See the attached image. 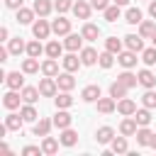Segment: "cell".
Returning <instances> with one entry per match:
<instances>
[{"instance_id":"4dcf8cb0","label":"cell","mask_w":156,"mask_h":156,"mask_svg":"<svg viewBox=\"0 0 156 156\" xmlns=\"http://www.w3.org/2000/svg\"><path fill=\"white\" fill-rule=\"evenodd\" d=\"M39 95H41L39 88H29V85L22 88V100H24V102H32V105H34V102L39 100Z\"/></svg>"},{"instance_id":"ffe728a7","label":"cell","mask_w":156,"mask_h":156,"mask_svg":"<svg viewBox=\"0 0 156 156\" xmlns=\"http://www.w3.org/2000/svg\"><path fill=\"white\" fill-rule=\"evenodd\" d=\"M98 58H100V54H98L95 49H90V46L80 51V61H83V66H93V63H95Z\"/></svg>"},{"instance_id":"bcb514c9","label":"cell","mask_w":156,"mask_h":156,"mask_svg":"<svg viewBox=\"0 0 156 156\" xmlns=\"http://www.w3.org/2000/svg\"><path fill=\"white\" fill-rule=\"evenodd\" d=\"M105 20H107V22H117V20H119V5H110V7L105 10Z\"/></svg>"},{"instance_id":"1f68e13d","label":"cell","mask_w":156,"mask_h":156,"mask_svg":"<svg viewBox=\"0 0 156 156\" xmlns=\"http://www.w3.org/2000/svg\"><path fill=\"white\" fill-rule=\"evenodd\" d=\"M54 102H56V107H58V110H66V107H71V105H73V98L68 95V90H63L61 95H56V98H54Z\"/></svg>"},{"instance_id":"7bdbcfd3","label":"cell","mask_w":156,"mask_h":156,"mask_svg":"<svg viewBox=\"0 0 156 156\" xmlns=\"http://www.w3.org/2000/svg\"><path fill=\"white\" fill-rule=\"evenodd\" d=\"M141 61H144L146 66H154V63H156V46L144 49V51H141Z\"/></svg>"},{"instance_id":"ee69618b","label":"cell","mask_w":156,"mask_h":156,"mask_svg":"<svg viewBox=\"0 0 156 156\" xmlns=\"http://www.w3.org/2000/svg\"><path fill=\"white\" fill-rule=\"evenodd\" d=\"M141 105H144V107H149V110H151V107H156V93H154L151 88L141 95Z\"/></svg>"},{"instance_id":"8fae6325","label":"cell","mask_w":156,"mask_h":156,"mask_svg":"<svg viewBox=\"0 0 156 156\" xmlns=\"http://www.w3.org/2000/svg\"><path fill=\"white\" fill-rule=\"evenodd\" d=\"M51 122H54V127H58V129H66V127H71L73 117H71L66 110H58V112H56V117H54Z\"/></svg>"},{"instance_id":"b9f144b4","label":"cell","mask_w":156,"mask_h":156,"mask_svg":"<svg viewBox=\"0 0 156 156\" xmlns=\"http://www.w3.org/2000/svg\"><path fill=\"white\" fill-rule=\"evenodd\" d=\"M105 49L112 51V54H119V51H122V41H119L117 37H110V39H105Z\"/></svg>"},{"instance_id":"c3c4849f","label":"cell","mask_w":156,"mask_h":156,"mask_svg":"<svg viewBox=\"0 0 156 156\" xmlns=\"http://www.w3.org/2000/svg\"><path fill=\"white\" fill-rule=\"evenodd\" d=\"M90 5H93V10H107L110 7V0H90Z\"/></svg>"},{"instance_id":"9c48e42d","label":"cell","mask_w":156,"mask_h":156,"mask_svg":"<svg viewBox=\"0 0 156 156\" xmlns=\"http://www.w3.org/2000/svg\"><path fill=\"white\" fill-rule=\"evenodd\" d=\"M141 39H144L141 34H139V37H136V34H127V37H124V44H127V49H132V51L139 54V51H144V41H141Z\"/></svg>"},{"instance_id":"277c9868","label":"cell","mask_w":156,"mask_h":156,"mask_svg":"<svg viewBox=\"0 0 156 156\" xmlns=\"http://www.w3.org/2000/svg\"><path fill=\"white\" fill-rule=\"evenodd\" d=\"M5 83H7V88H10V90H20V88H24V78H22V73H20V71L7 73V76H5Z\"/></svg>"},{"instance_id":"db71d44e","label":"cell","mask_w":156,"mask_h":156,"mask_svg":"<svg viewBox=\"0 0 156 156\" xmlns=\"http://www.w3.org/2000/svg\"><path fill=\"white\" fill-rule=\"evenodd\" d=\"M149 146H151V149H156V134L151 136V144H149Z\"/></svg>"},{"instance_id":"7c38bea8","label":"cell","mask_w":156,"mask_h":156,"mask_svg":"<svg viewBox=\"0 0 156 156\" xmlns=\"http://www.w3.org/2000/svg\"><path fill=\"white\" fill-rule=\"evenodd\" d=\"M80 34H83V39H88V41H95V39L100 37V27H98V24H90V22H85V24H83V29H80Z\"/></svg>"},{"instance_id":"5bb4252c","label":"cell","mask_w":156,"mask_h":156,"mask_svg":"<svg viewBox=\"0 0 156 156\" xmlns=\"http://www.w3.org/2000/svg\"><path fill=\"white\" fill-rule=\"evenodd\" d=\"M61 63H63V68H66V71H71V73H73V71H78V66H80L83 61L76 56V51H71L68 56H63V58H61Z\"/></svg>"},{"instance_id":"ba28073f","label":"cell","mask_w":156,"mask_h":156,"mask_svg":"<svg viewBox=\"0 0 156 156\" xmlns=\"http://www.w3.org/2000/svg\"><path fill=\"white\" fill-rule=\"evenodd\" d=\"M90 10H93V5H88V2H83V0L73 2V15H76L78 20H88V17H90Z\"/></svg>"},{"instance_id":"603a6c76","label":"cell","mask_w":156,"mask_h":156,"mask_svg":"<svg viewBox=\"0 0 156 156\" xmlns=\"http://www.w3.org/2000/svg\"><path fill=\"white\" fill-rule=\"evenodd\" d=\"M41 151H44L46 156H54V154L58 151V141H56L54 136H44V141H41Z\"/></svg>"},{"instance_id":"9f6ffc18","label":"cell","mask_w":156,"mask_h":156,"mask_svg":"<svg viewBox=\"0 0 156 156\" xmlns=\"http://www.w3.org/2000/svg\"><path fill=\"white\" fill-rule=\"evenodd\" d=\"M151 41H154V46H156V32H154V34H151Z\"/></svg>"},{"instance_id":"4316f807","label":"cell","mask_w":156,"mask_h":156,"mask_svg":"<svg viewBox=\"0 0 156 156\" xmlns=\"http://www.w3.org/2000/svg\"><path fill=\"white\" fill-rule=\"evenodd\" d=\"M95 139H98L100 144H110V141L115 139V132H112V127H100V129H98V134H95Z\"/></svg>"},{"instance_id":"7dc6e473","label":"cell","mask_w":156,"mask_h":156,"mask_svg":"<svg viewBox=\"0 0 156 156\" xmlns=\"http://www.w3.org/2000/svg\"><path fill=\"white\" fill-rule=\"evenodd\" d=\"M54 7L58 12H68V10H73V2L71 0H54Z\"/></svg>"},{"instance_id":"ab89813d","label":"cell","mask_w":156,"mask_h":156,"mask_svg":"<svg viewBox=\"0 0 156 156\" xmlns=\"http://www.w3.org/2000/svg\"><path fill=\"white\" fill-rule=\"evenodd\" d=\"M22 71H24V73H37V71H39V61H37L34 56L24 58V61H22Z\"/></svg>"},{"instance_id":"484cf974","label":"cell","mask_w":156,"mask_h":156,"mask_svg":"<svg viewBox=\"0 0 156 156\" xmlns=\"http://www.w3.org/2000/svg\"><path fill=\"white\" fill-rule=\"evenodd\" d=\"M115 110V98L110 95V98H100L98 100V112H102V115H110Z\"/></svg>"},{"instance_id":"cb8c5ba5","label":"cell","mask_w":156,"mask_h":156,"mask_svg":"<svg viewBox=\"0 0 156 156\" xmlns=\"http://www.w3.org/2000/svg\"><path fill=\"white\" fill-rule=\"evenodd\" d=\"M32 7H34V12H37L39 17H46V15L51 12V7H54V5H51V0H34V5H32Z\"/></svg>"},{"instance_id":"f5cc1de1","label":"cell","mask_w":156,"mask_h":156,"mask_svg":"<svg viewBox=\"0 0 156 156\" xmlns=\"http://www.w3.org/2000/svg\"><path fill=\"white\" fill-rule=\"evenodd\" d=\"M7 56H10V49H0V61H7Z\"/></svg>"},{"instance_id":"e0dca14e","label":"cell","mask_w":156,"mask_h":156,"mask_svg":"<svg viewBox=\"0 0 156 156\" xmlns=\"http://www.w3.org/2000/svg\"><path fill=\"white\" fill-rule=\"evenodd\" d=\"M22 122H24V117H22V115H15V112H10V115L5 117V124H7L10 132H20V129H22Z\"/></svg>"},{"instance_id":"9a60e30c","label":"cell","mask_w":156,"mask_h":156,"mask_svg":"<svg viewBox=\"0 0 156 156\" xmlns=\"http://www.w3.org/2000/svg\"><path fill=\"white\" fill-rule=\"evenodd\" d=\"M41 73H44V76H51V78H56V76H58V61L49 56V58L41 63Z\"/></svg>"},{"instance_id":"d590c367","label":"cell","mask_w":156,"mask_h":156,"mask_svg":"<svg viewBox=\"0 0 156 156\" xmlns=\"http://www.w3.org/2000/svg\"><path fill=\"white\" fill-rule=\"evenodd\" d=\"M110 144H112V154H124L127 151V136L124 134L122 136H115Z\"/></svg>"},{"instance_id":"d4e9b609","label":"cell","mask_w":156,"mask_h":156,"mask_svg":"<svg viewBox=\"0 0 156 156\" xmlns=\"http://www.w3.org/2000/svg\"><path fill=\"white\" fill-rule=\"evenodd\" d=\"M34 15H37L34 7H32V10H29V7H20V10H17V22H20V24H29V22L34 20Z\"/></svg>"},{"instance_id":"836d02e7","label":"cell","mask_w":156,"mask_h":156,"mask_svg":"<svg viewBox=\"0 0 156 156\" xmlns=\"http://www.w3.org/2000/svg\"><path fill=\"white\" fill-rule=\"evenodd\" d=\"M134 119H136V124H139V127H146V124L151 122V112H149V107L136 110V112H134Z\"/></svg>"},{"instance_id":"44dd1931","label":"cell","mask_w":156,"mask_h":156,"mask_svg":"<svg viewBox=\"0 0 156 156\" xmlns=\"http://www.w3.org/2000/svg\"><path fill=\"white\" fill-rule=\"evenodd\" d=\"M136 76H139V83H141L144 88H154V85H156V76H154V73H151L149 68H144V71H139Z\"/></svg>"},{"instance_id":"52a82bcc","label":"cell","mask_w":156,"mask_h":156,"mask_svg":"<svg viewBox=\"0 0 156 156\" xmlns=\"http://www.w3.org/2000/svg\"><path fill=\"white\" fill-rule=\"evenodd\" d=\"M117 110H119V115L132 117V115L136 112V102H134V100H129V98H122V100L117 102Z\"/></svg>"},{"instance_id":"60d3db41","label":"cell","mask_w":156,"mask_h":156,"mask_svg":"<svg viewBox=\"0 0 156 156\" xmlns=\"http://www.w3.org/2000/svg\"><path fill=\"white\" fill-rule=\"evenodd\" d=\"M20 115L24 117V122H34V119L39 117V115H37V110L32 107V102H27V105H24V107L20 110Z\"/></svg>"},{"instance_id":"7402d4cb","label":"cell","mask_w":156,"mask_h":156,"mask_svg":"<svg viewBox=\"0 0 156 156\" xmlns=\"http://www.w3.org/2000/svg\"><path fill=\"white\" fill-rule=\"evenodd\" d=\"M134 136H136V144H139V146H149V144H151L154 132H151V129H146V127H141V129H136V134H134Z\"/></svg>"},{"instance_id":"30bf717a","label":"cell","mask_w":156,"mask_h":156,"mask_svg":"<svg viewBox=\"0 0 156 156\" xmlns=\"http://www.w3.org/2000/svg\"><path fill=\"white\" fill-rule=\"evenodd\" d=\"M56 83H58V88H61V90H73L76 78L71 76V71H66V73H58V76H56Z\"/></svg>"},{"instance_id":"8992f818","label":"cell","mask_w":156,"mask_h":156,"mask_svg":"<svg viewBox=\"0 0 156 156\" xmlns=\"http://www.w3.org/2000/svg\"><path fill=\"white\" fill-rule=\"evenodd\" d=\"M20 100H22V93H17V90H10V93H5V98H2V105H5L7 110H17V107H20Z\"/></svg>"},{"instance_id":"f6af8a7d","label":"cell","mask_w":156,"mask_h":156,"mask_svg":"<svg viewBox=\"0 0 156 156\" xmlns=\"http://www.w3.org/2000/svg\"><path fill=\"white\" fill-rule=\"evenodd\" d=\"M98 63H100V66H102V68H110V66H112V63H115V54H112V51H107V49H105V54H100V58H98Z\"/></svg>"},{"instance_id":"83f0119b","label":"cell","mask_w":156,"mask_h":156,"mask_svg":"<svg viewBox=\"0 0 156 156\" xmlns=\"http://www.w3.org/2000/svg\"><path fill=\"white\" fill-rule=\"evenodd\" d=\"M154 32H156V24H154V22H149V20H141V22H139V34H141L144 39H151Z\"/></svg>"},{"instance_id":"11a10c76","label":"cell","mask_w":156,"mask_h":156,"mask_svg":"<svg viewBox=\"0 0 156 156\" xmlns=\"http://www.w3.org/2000/svg\"><path fill=\"white\" fill-rule=\"evenodd\" d=\"M127 2H129V0H115V5H119V7H122V5H127Z\"/></svg>"},{"instance_id":"816d5d0a","label":"cell","mask_w":156,"mask_h":156,"mask_svg":"<svg viewBox=\"0 0 156 156\" xmlns=\"http://www.w3.org/2000/svg\"><path fill=\"white\" fill-rule=\"evenodd\" d=\"M149 15L156 20V0H151V5H149Z\"/></svg>"},{"instance_id":"ac0fdd59","label":"cell","mask_w":156,"mask_h":156,"mask_svg":"<svg viewBox=\"0 0 156 156\" xmlns=\"http://www.w3.org/2000/svg\"><path fill=\"white\" fill-rule=\"evenodd\" d=\"M136 129H139V124H136V119H134V117H127V119L119 124V132H122L124 136H134V134H136Z\"/></svg>"},{"instance_id":"f907efd6","label":"cell","mask_w":156,"mask_h":156,"mask_svg":"<svg viewBox=\"0 0 156 156\" xmlns=\"http://www.w3.org/2000/svg\"><path fill=\"white\" fill-rule=\"evenodd\" d=\"M22 2H24V0H5V7H10V10H20Z\"/></svg>"},{"instance_id":"5b68a950","label":"cell","mask_w":156,"mask_h":156,"mask_svg":"<svg viewBox=\"0 0 156 156\" xmlns=\"http://www.w3.org/2000/svg\"><path fill=\"white\" fill-rule=\"evenodd\" d=\"M117 61H119L124 68H132V66H136V51H132V49L119 51V54H117Z\"/></svg>"},{"instance_id":"6da1fadb","label":"cell","mask_w":156,"mask_h":156,"mask_svg":"<svg viewBox=\"0 0 156 156\" xmlns=\"http://www.w3.org/2000/svg\"><path fill=\"white\" fill-rule=\"evenodd\" d=\"M56 88H58V83H56L51 76H46V78L39 80V93H41L44 98H54V95H56Z\"/></svg>"},{"instance_id":"d6a6232c","label":"cell","mask_w":156,"mask_h":156,"mask_svg":"<svg viewBox=\"0 0 156 156\" xmlns=\"http://www.w3.org/2000/svg\"><path fill=\"white\" fill-rule=\"evenodd\" d=\"M7 49H10V54H12V56H20L22 51H27V46H24V41H22L20 37H17V39H10Z\"/></svg>"},{"instance_id":"e575fe53","label":"cell","mask_w":156,"mask_h":156,"mask_svg":"<svg viewBox=\"0 0 156 156\" xmlns=\"http://www.w3.org/2000/svg\"><path fill=\"white\" fill-rule=\"evenodd\" d=\"M51 124H54V122H49V119H44V117H41V119L34 124V134H37V136H46V134H49V129H51Z\"/></svg>"},{"instance_id":"681fc988","label":"cell","mask_w":156,"mask_h":156,"mask_svg":"<svg viewBox=\"0 0 156 156\" xmlns=\"http://www.w3.org/2000/svg\"><path fill=\"white\" fill-rule=\"evenodd\" d=\"M22 154H24V156H39V154H44V151H41L39 146H24Z\"/></svg>"},{"instance_id":"7a4b0ae2","label":"cell","mask_w":156,"mask_h":156,"mask_svg":"<svg viewBox=\"0 0 156 156\" xmlns=\"http://www.w3.org/2000/svg\"><path fill=\"white\" fill-rule=\"evenodd\" d=\"M51 32H54L56 37H66V34H71V20H66V17L54 20V22H51Z\"/></svg>"},{"instance_id":"74e56055","label":"cell","mask_w":156,"mask_h":156,"mask_svg":"<svg viewBox=\"0 0 156 156\" xmlns=\"http://www.w3.org/2000/svg\"><path fill=\"white\" fill-rule=\"evenodd\" d=\"M124 20H127L129 24H139V22H141V10H139V7H129L127 15H124Z\"/></svg>"},{"instance_id":"f546056e","label":"cell","mask_w":156,"mask_h":156,"mask_svg":"<svg viewBox=\"0 0 156 156\" xmlns=\"http://www.w3.org/2000/svg\"><path fill=\"white\" fill-rule=\"evenodd\" d=\"M127 90H129V88H127V85H122L119 80H115V83L110 85V95H112L115 100H122V98L127 95Z\"/></svg>"},{"instance_id":"2e32d148","label":"cell","mask_w":156,"mask_h":156,"mask_svg":"<svg viewBox=\"0 0 156 156\" xmlns=\"http://www.w3.org/2000/svg\"><path fill=\"white\" fill-rule=\"evenodd\" d=\"M80 98H83L85 102H98V100H100V85H88V88H83Z\"/></svg>"},{"instance_id":"8d00e7d4","label":"cell","mask_w":156,"mask_h":156,"mask_svg":"<svg viewBox=\"0 0 156 156\" xmlns=\"http://www.w3.org/2000/svg\"><path fill=\"white\" fill-rule=\"evenodd\" d=\"M63 49H66L63 44H58V41H49V44H46V56H51V58H58Z\"/></svg>"},{"instance_id":"3957f363","label":"cell","mask_w":156,"mask_h":156,"mask_svg":"<svg viewBox=\"0 0 156 156\" xmlns=\"http://www.w3.org/2000/svg\"><path fill=\"white\" fill-rule=\"evenodd\" d=\"M32 32H34V37H37V39H46V37L51 34V24H49L44 17H39V20L32 24Z\"/></svg>"},{"instance_id":"4fadbf2b","label":"cell","mask_w":156,"mask_h":156,"mask_svg":"<svg viewBox=\"0 0 156 156\" xmlns=\"http://www.w3.org/2000/svg\"><path fill=\"white\" fill-rule=\"evenodd\" d=\"M80 44H83V34H66V39H63V46L68 51H78Z\"/></svg>"},{"instance_id":"d6986e66","label":"cell","mask_w":156,"mask_h":156,"mask_svg":"<svg viewBox=\"0 0 156 156\" xmlns=\"http://www.w3.org/2000/svg\"><path fill=\"white\" fill-rule=\"evenodd\" d=\"M58 141H61L63 146H76V141H78V134H76L71 127H66V129H61V136H58Z\"/></svg>"},{"instance_id":"f1b7e54d","label":"cell","mask_w":156,"mask_h":156,"mask_svg":"<svg viewBox=\"0 0 156 156\" xmlns=\"http://www.w3.org/2000/svg\"><path fill=\"white\" fill-rule=\"evenodd\" d=\"M117 80H119L122 85H127V88H134V85L139 83V76H134V73L124 71V73H119V76H117Z\"/></svg>"},{"instance_id":"f35d334b","label":"cell","mask_w":156,"mask_h":156,"mask_svg":"<svg viewBox=\"0 0 156 156\" xmlns=\"http://www.w3.org/2000/svg\"><path fill=\"white\" fill-rule=\"evenodd\" d=\"M41 51H46V49L41 46V41H39V39H37V41H29V44H27V54H29V56L39 58V56H41Z\"/></svg>"}]
</instances>
